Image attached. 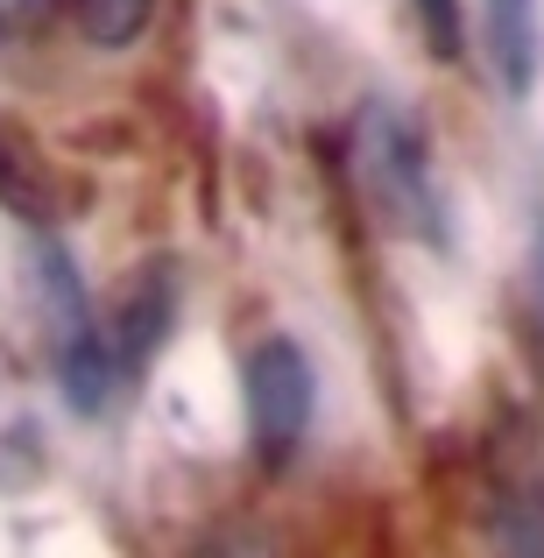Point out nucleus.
I'll list each match as a JSON object with an SVG mask.
<instances>
[{"instance_id":"f257e3e1","label":"nucleus","mask_w":544,"mask_h":558,"mask_svg":"<svg viewBox=\"0 0 544 558\" xmlns=\"http://www.w3.org/2000/svg\"><path fill=\"white\" fill-rule=\"evenodd\" d=\"M354 170H361V191L389 227L418 233V241H438L446 219H438V191H432V149H424L418 121L389 99L361 107L354 121Z\"/></svg>"},{"instance_id":"f03ea898","label":"nucleus","mask_w":544,"mask_h":558,"mask_svg":"<svg viewBox=\"0 0 544 558\" xmlns=\"http://www.w3.org/2000/svg\"><path fill=\"white\" fill-rule=\"evenodd\" d=\"M312 432V361L298 340H262L247 354V438L262 466H290Z\"/></svg>"},{"instance_id":"7ed1b4c3","label":"nucleus","mask_w":544,"mask_h":558,"mask_svg":"<svg viewBox=\"0 0 544 558\" xmlns=\"http://www.w3.org/2000/svg\"><path fill=\"white\" fill-rule=\"evenodd\" d=\"M488 545H495V558H544V474H537V460H503L488 474Z\"/></svg>"},{"instance_id":"20e7f679","label":"nucleus","mask_w":544,"mask_h":558,"mask_svg":"<svg viewBox=\"0 0 544 558\" xmlns=\"http://www.w3.org/2000/svg\"><path fill=\"white\" fill-rule=\"evenodd\" d=\"M170 318H178V283H170V269H149V276H135V283L121 290V304H113V318H107V340H113V354H121V375L149 368L156 347L170 340Z\"/></svg>"},{"instance_id":"39448f33","label":"nucleus","mask_w":544,"mask_h":558,"mask_svg":"<svg viewBox=\"0 0 544 558\" xmlns=\"http://www.w3.org/2000/svg\"><path fill=\"white\" fill-rule=\"evenodd\" d=\"M481 22H488V57L503 71L509 93L537 78V57H544V22H537V0H481Z\"/></svg>"},{"instance_id":"423d86ee","label":"nucleus","mask_w":544,"mask_h":558,"mask_svg":"<svg viewBox=\"0 0 544 558\" xmlns=\"http://www.w3.org/2000/svg\"><path fill=\"white\" fill-rule=\"evenodd\" d=\"M0 205L22 219H50V191H43V156L28 149L14 128H0Z\"/></svg>"},{"instance_id":"0eeeda50","label":"nucleus","mask_w":544,"mask_h":558,"mask_svg":"<svg viewBox=\"0 0 544 558\" xmlns=\"http://www.w3.org/2000/svg\"><path fill=\"white\" fill-rule=\"evenodd\" d=\"M149 14H156V0H78V22L99 50H128L149 28Z\"/></svg>"},{"instance_id":"6e6552de","label":"nucleus","mask_w":544,"mask_h":558,"mask_svg":"<svg viewBox=\"0 0 544 558\" xmlns=\"http://www.w3.org/2000/svg\"><path fill=\"white\" fill-rule=\"evenodd\" d=\"M418 22H424V36H432L438 57H460V28H467L460 0H418Z\"/></svg>"},{"instance_id":"1a4fd4ad","label":"nucleus","mask_w":544,"mask_h":558,"mask_svg":"<svg viewBox=\"0 0 544 558\" xmlns=\"http://www.w3.org/2000/svg\"><path fill=\"white\" fill-rule=\"evenodd\" d=\"M198 558H276V545L262 531H247V523H227V531H213L198 545Z\"/></svg>"},{"instance_id":"9d476101","label":"nucleus","mask_w":544,"mask_h":558,"mask_svg":"<svg viewBox=\"0 0 544 558\" xmlns=\"http://www.w3.org/2000/svg\"><path fill=\"white\" fill-rule=\"evenodd\" d=\"M537 318H544V219H537Z\"/></svg>"}]
</instances>
